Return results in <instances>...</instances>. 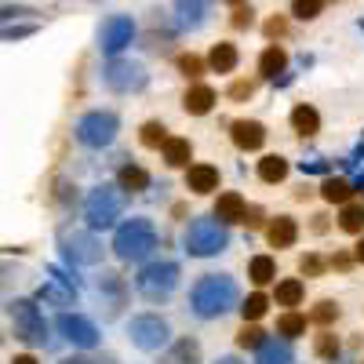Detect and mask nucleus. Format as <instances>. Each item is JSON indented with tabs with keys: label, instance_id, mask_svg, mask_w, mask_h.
<instances>
[{
	"label": "nucleus",
	"instance_id": "nucleus-29",
	"mask_svg": "<svg viewBox=\"0 0 364 364\" xmlns=\"http://www.w3.org/2000/svg\"><path fill=\"white\" fill-rule=\"evenodd\" d=\"M339 226H343L346 233H360V230H364V208H357V204L343 208V215H339Z\"/></svg>",
	"mask_w": 364,
	"mask_h": 364
},
{
	"label": "nucleus",
	"instance_id": "nucleus-38",
	"mask_svg": "<svg viewBox=\"0 0 364 364\" xmlns=\"http://www.w3.org/2000/svg\"><path fill=\"white\" fill-rule=\"evenodd\" d=\"M321 324H331V321H336L339 317V306H336V302H321V306H317V314H314Z\"/></svg>",
	"mask_w": 364,
	"mask_h": 364
},
{
	"label": "nucleus",
	"instance_id": "nucleus-18",
	"mask_svg": "<svg viewBox=\"0 0 364 364\" xmlns=\"http://www.w3.org/2000/svg\"><path fill=\"white\" fill-rule=\"evenodd\" d=\"M175 11H178V22L197 29L208 15V0H175Z\"/></svg>",
	"mask_w": 364,
	"mask_h": 364
},
{
	"label": "nucleus",
	"instance_id": "nucleus-43",
	"mask_svg": "<svg viewBox=\"0 0 364 364\" xmlns=\"http://www.w3.org/2000/svg\"><path fill=\"white\" fill-rule=\"evenodd\" d=\"M317 269H321L317 259H302V273H317Z\"/></svg>",
	"mask_w": 364,
	"mask_h": 364
},
{
	"label": "nucleus",
	"instance_id": "nucleus-1",
	"mask_svg": "<svg viewBox=\"0 0 364 364\" xmlns=\"http://www.w3.org/2000/svg\"><path fill=\"white\" fill-rule=\"evenodd\" d=\"M233 302H237V284L223 273H208L193 288V310L200 317H223Z\"/></svg>",
	"mask_w": 364,
	"mask_h": 364
},
{
	"label": "nucleus",
	"instance_id": "nucleus-9",
	"mask_svg": "<svg viewBox=\"0 0 364 364\" xmlns=\"http://www.w3.org/2000/svg\"><path fill=\"white\" fill-rule=\"evenodd\" d=\"M58 331H63L73 346H84V350H91L99 343L95 324H91L87 317H80V314H63V317H58Z\"/></svg>",
	"mask_w": 364,
	"mask_h": 364
},
{
	"label": "nucleus",
	"instance_id": "nucleus-21",
	"mask_svg": "<svg viewBox=\"0 0 364 364\" xmlns=\"http://www.w3.org/2000/svg\"><path fill=\"white\" fill-rule=\"evenodd\" d=\"M259 364H291V350H288V343L266 339V343L259 346Z\"/></svg>",
	"mask_w": 364,
	"mask_h": 364
},
{
	"label": "nucleus",
	"instance_id": "nucleus-23",
	"mask_svg": "<svg viewBox=\"0 0 364 364\" xmlns=\"http://www.w3.org/2000/svg\"><path fill=\"white\" fill-rule=\"evenodd\" d=\"M190 154H193V149H190L186 139H168V142H164V161H168L171 168H186V164H190Z\"/></svg>",
	"mask_w": 364,
	"mask_h": 364
},
{
	"label": "nucleus",
	"instance_id": "nucleus-48",
	"mask_svg": "<svg viewBox=\"0 0 364 364\" xmlns=\"http://www.w3.org/2000/svg\"><path fill=\"white\" fill-rule=\"evenodd\" d=\"M219 364H237V360H219Z\"/></svg>",
	"mask_w": 364,
	"mask_h": 364
},
{
	"label": "nucleus",
	"instance_id": "nucleus-46",
	"mask_svg": "<svg viewBox=\"0 0 364 364\" xmlns=\"http://www.w3.org/2000/svg\"><path fill=\"white\" fill-rule=\"evenodd\" d=\"M357 259L364 262V240H360V245H357Z\"/></svg>",
	"mask_w": 364,
	"mask_h": 364
},
{
	"label": "nucleus",
	"instance_id": "nucleus-44",
	"mask_svg": "<svg viewBox=\"0 0 364 364\" xmlns=\"http://www.w3.org/2000/svg\"><path fill=\"white\" fill-rule=\"evenodd\" d=\"M11 364H37V360H33V357H29V353H22V357H15Z\"/></svg>",
	"mask_w": 364,
	"mask_h": 364
},
{
	"label": "nucleus",
	"instance_id": "nucleus-4",
	"mask_svg": "<svg viewBox=\"0 0 364 364\" xmlns=\"http://www.w3.org/2000/svg\"><path fill=\"white\" fill-rule=\"evenodd\" d=\"M226 248V230L223 223L215 219H193L190 230H186V252L197 255V259H208V255H219Z\"/></svg>",
	"mask_w": 364,
	"mask_h": 364
},
{
	"label": "nucleus",
	"instance_id": "nucleus-12",
	"mask_svg": "<svg viewBox=\"0 0 364 364\" xmlns=\"http://www.w3.org/2000/svg\"><path fill=\"white\" fill-rule=\"evenodd\" d=\"M63 245H66V255L77 259V262H99V259H102V248H99V240L91 237V233L73 230V233L63 237Z\"/></svg>",
	"mask_w": 364,
	"mask_h": 364
},
{
	"label": "nucleus",
	"instance_id": "nucleus-8",
	"mask_svg": "<svg viewBox=\"0 0 364 364\" xmlns=\"http://www.w3.org/2000/svg\"><path fill=\"white\" fill-rule=\"evenodd\" d=\"M128 336H132V343L139 350H161L168 343V324L161 317H154V314H146V317H135L128 324Z\"/></svg>",
	"mask_w": 364,
	"mask_h": 364
},
{
	"label": "nucleus",
	"instance_id": "nucleus-26",
	"mask_svg": "<svg viewBox=\"0 0 364 364\" xmlns=\"http://www.w3.org/2000/svg\"><path fill=\"white\" fill-rule=\"evenodd\" d=\"M248 277H252L255 284H269L273 277H277V266H273L269 255H259V259H252V266H248Z\"/></svg>",
	"mask_w": 364,
	"mask_h": 364
},
{
	"label": "nucleus",
	"instance_id": "nucleus-19",
	"mask_svg": "<svg viewBox=\"0 0 364 364\" xmlns=\"http://www.w3.org/2000/svg\"><path fill=\"white\" fill-rule=\"evenodd\" d=\"M284 66H288V55H284V48H277V44H269V48L262 51V58H259V73H262V77H277V73H284Z\"/></svg>",
	"mask_w": 364,
	"mask_h": 364
},
{
	"label": "nucleus",
	"instance_id": "nucleus-28",
	"mask_svg": "<svg viewBox=\"0 0 364 364\" xmlns=\"http://www.w3.org/2000/svg\"><path fill=\"white\" fill-rule=\"evenodd\" d=\"M277 302L281 306H299L302 302V281H281L277 284Z\"/></svg>",
	"mask_w": 364,
	"mask_h": 364
},
{
	"label": "nucleus",
	"instance_id": "nucleus-27",
	"mask_svg": "<svg viewBox=\"0 0 364 364\" xmlns=\"http://www.w3.org/2000/svg\"><path fill=\"white\" fill-rule=\"evenodd\" d=\"M149 186V175L142 171V168H124L120 171V190H132V193H139V190H146Z\"/></svg>",
	"mask_w": 364,
	"mask_h": 364
},
{
	"label": "nucleus",
	"instance_id": "nucleus-16",
	"mask_svg": "<svg viewBox=\"0 0 364 364\" xmlns=\"http://www.w3.org/2000/svg\"><path fill=\"white\" fill-rule=\"evenodd\" d=\"M266 237H269V245L273 248H291L295 245V237H299V226H295V219H273V226L266 230Z\"/></svg>",
	"mask_w": 364,
	"mask_h": 364
},
{
	"label": "nucleus",
	"instance_id": "nucleus-39",
	"mask_svg": "<svg viewBox=\"0 0 364 364\" xmlns=\"http://www.w3.org/2000/svg\"><path fill=\"white\" fill-rule=\"evenodd\" d=\"M41 299H58V302H70V299H73V291H63V288L48 284V288H41Z\"/></svg>",
	"mask_w": 364,
	"mask_h": 364
},
{
	"label": "nucleus",
	"instance_id": "nucleus-24",
	"mask_svg": "<svg viewBox=\"0 0 364 364\" xmlns=\"http://www.w3.org/2000/svg\"><path fill=\"white\" fill-rule=\"evenodd\" d=\"M288 175V161L284 157H262L259 161V178L262 182H281Z\"/></svg>",
	"mask_w": 364,
	"mask_h": 364
},
{
	"label": "nucleus",
	"instance_id": "nucleus-31",
	"mask_svg": "<svg viewBox=\"0 0 364 364\" xmlns=\"http://www.w3.org/2000/svg\"><path fill=\"white\" fill-rule=\"evenodd\" d=\"M321 8H324V0H291V15H295V18H302V22L317 18V15H321Z\"/></svg>",
	"mask_w": 364,
	"mask_h": 364
},
{
	"label": "nucleus",
	"instance_id": "nucleus-5",
	"mask_svg": "<svg viewBox=\"0 0 364 364\" xmlns=\"http://www.w3.org/2000/svg\"><path fill=\"white\" fill-rule=\"evenodd\" d=\"M8 317H11L15 336H18L22 343H29V346H41V343H44V317H41V310H37L29 299L8 302Z\"/></svg>",
	"mask_w": 364,
	"mask_h": 364
},
{
	"label": "nucleus",
	"instance_id": "nucleus-3",
	"mask_svg": "<svg viewBox=\"0 0 364 364\" xmlns=\"http://www.w3.org/2000/svg\"><path fill=\"white\" fill-rule=\"evenodd\" d=\"M120 208H124V193H120L117 186H99L84 200V215L95 230H106L120 219Z\"/></svg>",
	"mask_w": 364,
	"mask_h": 364
},
{
	"label": "nucleus",
	"instance_id": "nucleus-32",
	"mask_svg": "<svg viewBox=\"0 0 364 364\" xmlns=\"http://www.w3.org/2000/svg\"><path fill=\"white\" fill-rule=\"evenodd\" d=\"M277 331H281V336H302V331H306V317H299V314H284V317L277 321Z\"/></svg>",
	"mask_w": 364,
	"mask_h": 364
},
{
	"label": "nucleus",
	"instance_id": "nucleus-15",
	"mask_svg": "<svg viewBox=\"0 0 364 364\" xmlns=\"http://www.w3.org/2000/svg\"><path fill=\"white\" fill-rule=\"evenodd\" d=\"M233 142L240 149H259L266 142V128L255 124V120H237V124H233Z\"/></svg>",
	"mask_w": 364,
	"mask_h": 364
},
{
	"label": "nucleus",
	"instance_id": "nucleus-47",
	"mask_svg": "<svg viewBox=\"0 0 364 364\" xmlns=\"http://www.w3.org/2000/svg\"><path fill=\"white\" fill-rule=\"evenodd\" d=\"M226 4H233V8H240V4H245V0H226Z\"/></svg>",
	"mask_w": 364,
	"mask_h": 364
},
{
	"label": "nucleus",
	"instance_id": "nucleus-36",
	"mask_svg": "<svg viewBox=\"0 0 364 364\" xmlns=\"http://www.w3.org/2000/svg\"><path fill=\"white\" fill-rule=\"evenodd\" d=\"M142 142H146V146H164V142H168L164 124H146V128H142Z\"/></svg>",
	"mask_w": 364,
	"mask_h": 364
},
{
	"label": "nucleus",
	"instance_id": "nucleus-42",
	"mask_svg": "<svg viewBox=\"0 0 364 364\" xmlns=\"http://www.w3.org/2000/svg\"><path fill=\"white\" fill-rule=\"evenodd\" d=\"M252 91H255V84H248V80H240V84H233V87H230V95H233V99H248Z\"/></svg>",
	"mask_w": 364,
	"mask_h": 364
},
{
	"label": "nucleus",
	"instance_id": "nucleus-34",
	"mask_svg": "<svg viewBox=\"0 0 364 364\" xmlns=\"http://www.w3.org/2000/svg\"><path fill=\"white\" fill-rule=\"evenodd\" d=\"M262 343H266V339H262V331H259V328H248V324L240 328V336H237V346H245V350H259Z\"/></svg>",
	"mask_w": 364,
	"mask_h": 364
},
{
	"label": "nucleus",
	"instance_id": "nucleus-37",
	"mask_svg": "<svg viewBox=\"0 0 364 364\" xmlns=\"http://www.w3.org/2000/svg\"><path fill=\"white\" fill-rule=\"evenodd\" d=\"M200 66L204 63H200L197 55H178V70L186 73V77H200Z\"/></svg>",
	"mask_w": 364,
	"mask_h": 364
},
{
	"label": "nucleus",
	"instance_id": "nucleus-14",
	"mask_svg": "<svg viewBox=\"0 0 364 364\" xmlns=\"http://www.w3.org/2000/svg\"><path fill=\"white\" fill-rule=\"evenodd\" d=\"M186 186L193 193H211V190H219V171L211 168V164H193L186 171Z\"/></svg>",
	"mask_w": 364,
	"mask_h": 364
},
{
	"label": "nucleus",
	"instance_id": "nucleus-6",
	"mask_svg": "<svg viewBox=\"0 0 364 364\" xmlns=\"http://www.w3.org/2000/svg\"><path fill=\"white\" fill-rule=\"evenodd\" d=\"M178 284V266L175 262H149L139 273V291L146 299H168Z\"/></svg>",
	"mask_w": 364,
	"mask_h": 364
},
{
	"label": "nucleus",
	"instance_id": "nucleus-22",
	"mask_svg": "<svg viewBox=\"0 0 364 364\" xmlns=\"http://www.w3.org/2000/svg\"><path fill=\"white\" fill-rule=\"evenodd\" d=\"M291 124H295L299 135H317L321 117H317V109H310V106H295V109H291Z\"/></svg>",
	"mask_w": 364,
	"mask_h": 364
},
{
	"label": "nucleus",
	"instance_id": "nucleus-11",
	"mask_svg": "<svg viewBox=\"0 0 364 364\" xmlns=\"http://www.w3.org/2000/svg\"><path fill=\"white\" fill-rule=\"evenodd\" d=\"M106 84L113 91H132V87H142L146 84V73L135 63H109L106 66Z\"/></svg>",
	"mask_w": 364,
	"mask_h": 364
},
{
	"label": "nucleus",
	"instance_id": "nucleus-7",
	"mask_svg": "<svg viewBox=\"0 0 364 364\" xmlns=\"http://www.w3.org/2000/svg\"><path fill=\"white\" fill-rule=\"evenodd\" d=\"M113 135H117V117L113 113H87L77 124V139L84 146H109Z\"/></svg>",
	"mask_w": 364,
	"mask_h": 364
},
{
	"label": "nucleus",
	"instance_id": "nucleus-45",
	"mask_svg": "<svg viewBox=\"0 0 364 364\" xmlns=\"http://www.w3.org/2000/svg\"><path fill=\"white\" fill-rule=\"evenodd\" d=\"M63 364H95V360H84V357H70V360H63Z\"/></svg>",
	"mask_w": 364,
	"mask_h": 364
},
{
	"label": "nucleus",
	"instance_id": "nucleus-30",
	"mask_svg": "<svg viewBox=\"0 0 364 364\" xmlns=\"http://www.w3.org/2000/svg\"><path fill=\"white\" fill-rule=\"evenodd\" d=\"M321 193H324V200H331V204H343V200L350 197V182H343V178H328L324 186H321Z\"/></svg>",
	"mask_w": 364,
	"mask_h": 364
},
{
	"label": "nucleus",
	"instance_id": "nucleus-35",
	"mask_svg": "<svg viewBox=\"0 0 364 364\" xmlns=\"http://www.w3.org/2000/svg\"><path fill=\"white\" fill-rule=\"evenodd\" d=\"M240 310H245V321H259L266 314V295H252Z\"/></svg>",
	"mask_w": 364,
	"mask_h": 364
},
{
	"label": "nucleus",
	"instance_id": "nucleus-17",
	"mask_svg": "<svg viewBox=\"0 0 364 364\" xmlns=\"http://www.w3.org/2000/svg\"><path fill=\"white\" fill-rule=\"evenodd\" d=\"M211 102H215V91H211L208 84H193V87L186 91V99H182V106H186V113H193V117L208 113V109H211Z\"/></svg>",
	"mask_w": 364,
	"mask_h": 364
},
{
	"label": "nucleus",
	"instance_id": "nucleus-40",
	"mask_svg": "<svg viewBox=\"0 0 364 364\" xmlns=\"http://www.w3.org/2000/svg\"><path fill=\"white\" fill-rule=\"evenodd\" d=\"M252 22H255V18H252V8H237V11H233V26H237V29H248Z\"/></svg>",
	"mask_w": 364,
	"mask_h": 364
},
{
	"label": "nucleus",
	"instance_id": "nucleus-41",
	"mask_svg": "<svg viewBox=\"0 0 364 364\" xmlns=\"http://www.w3.org/2000/svg\"><path fill=\"white\" fill-rule=\"evenodd\" d=\"M284 29H288L284 18H269V22H266V37H269V41H273V37H284Z\"/></svg>",
	"mask_w": 364,
	"mask_h": 364
},
{
	"label": "nucleus",
	"instance_id": "nucleus-2",
	"mask_svg": "<svg viewBox=\"0 0 364 364\" xmlns=\"http://www.w3.org/2000/svg\"><path fill=\"white\" fill-rule=\"evenodd\" d=\"M113 248H117V255L120 259H146L149 252L157 248V230H154V223L149 219H132V223H124L117 230V240H113Z\"/></svg>",
	"mask_w": 364,
	"mask_h": 364
},
{
	"label": "nucleus",
	"instance_id": "nucleus-25",
	"mask_svg": "<svg viewBox=\"0 0 364 364\" xmlns=\"http://www.w3.org/2000/svg\"><path fill=\"white\" fill-rule=\"evenodd\" d=\"M197 360H200V350H197V343H190V339L175 343V350L164 357V364H197Z\"/></svg>",
	"mask_w": 364,
	"mask_h": 364
},
{
	"label": "nucleus",
	"instance_id": "nucleus-13",
	"mask_svg": "<svg viewBox=\"0 0 364 364\" xmlns=\"http://www.w3.org/2000/svg\"><path fill=\"white\" fill-rule=\"evenodd\" d=\"M215 219H219V223H245V219H248L245 197H240V193H223V197L215 200Z\"/></svg>",
	"mask_w": 364,
	"mask_h": 364
},
{
	"label": "nucleus",
	"instance_id": "nucleus-10",
	"mask_svg": "<svg viewBox=\"0 0 364 364\" xmlns=\"http://www.w3.org/2000/svg\"><path fill=\"white\" fill-rule=\"evenodd\" d=\"M132 37H135V22L128 18V15H113L106 26H102V51L106 55H117L120 48H128L132 44Z\"/></svg>",
	"mask_w": 364,
	"mask_h": 364
},
{
	"label": "nucleus",
	"instance_id": "nucleus-20",
	"mask_svg": "<svg viewBox=\"0 0 364 364\" xmlns=\"http://www.w3.org/2000/svg\"><path fill=\"white\" fill-rule=\"evenodd\" d=\"M208 66L215 70V73H230L237 66V48L233 44H215V48H211V55H208Z\"/></svg>",
	"mask_w": 364,
	"mask_h": 364
},
{
	"label": "nucleus",
	"instance_id": "nucleus-33",
	"mask_svg": "<svg viewBox=\"0 0 364 364\" xmlns=\"http://www.w3.org/2000/svg\"><path fill=\"white\" fill-rule=\"evenodd\" d=\"M317 357H324V360H336L339 357V339L336 336H317Z\"/></svg>",
	"mask_w": 364,
	"mask_h": 364
}]
</instances>
